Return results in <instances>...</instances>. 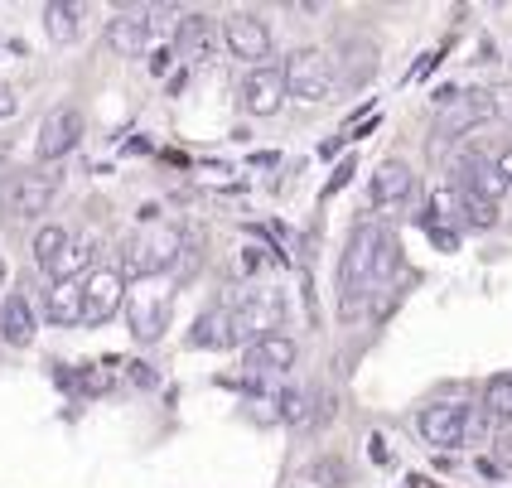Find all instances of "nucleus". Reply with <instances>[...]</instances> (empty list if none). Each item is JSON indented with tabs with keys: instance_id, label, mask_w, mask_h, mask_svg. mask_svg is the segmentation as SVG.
<instances>
[{
	"instance_id": "nucleus-1",
	"label": "nucleus",
	"mask_w": 512,
	"mask_h": 488,
	"mask_svg": "<svg viewBox=\"0 0 512 488\" xmlns=\"http://www.w3.org/2000/svg\"><path fill=\"white\" fill-rule=\"evenodd\" d=\"M377 247H382V228L377 223H358L343 242L339 257V319H358L363 305H368L372 286H377Z\"/></svg>"
},
{
	"instance_id": "nucleus-2",
	"label": "nucleus",
	"mask_w": 512,
	"mask_h": 488,
	"mask_svg": "<svg viewBox=\"0 0 512 488\" xmlns=\"http://www.w3.org/2000/svg\"><path fill=\"white\" fill-rule=\"evenodd\" d=\"M184 252V232L170 228V223H150L141 228L131 242H126V252H121V276H136V281H155V276H165L174 261Z\"/></svg>"
},
{
	"instance_id": "nucleus-3",
	"label": "nucleus",
	"mask_w": 512,
	"mask_h": 488,
	"mask_svg": "<svg viewBox=\"0 0 512 488\" xmlns=\"http://www.w3.org/2000/svg\"><path fill=\"white\" fill-rule=\"evenodd\" d=\"M174 281L170 276H155V281H136V290H126V324H131V339L136 344H160L165 329H170V310H174Z\"/></svg>"
},
{
	"instance_id": "nucleus-4",
	"label": "nucleus",
	"mask_w": 512,
	"mask_h": 488,
	"mask_svg": "<svg viewBox=\"0 0 512 488\" xmlns=\"http://www.w3.org/2000/svg\"><path fill=\"white\" fill-rule=\"evenodd\" d=\"M228 315H232V344L271 339V334L281 329V319H285V295L276 286H256L232 305Z\"/></svg>"
},
{
	"instance_id": "nucleus-5",
	"label": "nucleus",
	"mask_w": 512,
	"mask_h": 488,
	"mask_svg": "<svg viewBox=\"0 0 512 488\" xmlns=\"http://www.w3.org/2000/svg\"><path fill=\"white\" fill-rule=\"evenodd\" d=\"M87 136V116L83 107H73V102H58L49 107V116L39 121V136H34V155H39V165H63Z\"/></svg>"
},
{
	"instance_id": "nucleus-6",
	"label": "nucleus",
	"mask_w": 512,
	"mask_h": 488,
	"mask_svg": "<svg viewBox=\"0 0 512 488\" xmlns=\"http://www.w3.org/2000/svg\"><path fill=\"white\" fill-rule=\"evenodd\" d=\"M58 184H63V174H58L54 165H34V170L15 174V179L0 189V203H5L10 218H39V213H49V203L58 199Z\"/></svg>"
},
{
	"instance_id": "nucleus-7",
	"label": "nucleus",
	"mask_w": 512,
	"mask_h": 488,
	"mask_svg": "<svg viewBox=\"0 0 512 488\" xmlns=\"http://www.w3.org/2000/svg\"><path fill=\"white\" fill-rule=\"evenodd\" d=\"M498 116V97L488 87H474V92H455L440 116H435V141H464L469 131H479Z\"/></svg>"
},
{
	"instance_id": "nucleus-8",
	"label": "nucleus",
	"mask_w": 512,
	"mask_h": 488,
	"mask_svg": "<svg viewBox=\"0 0 512 488\" xmlns=\"http://www.w3.org/2000/svg\"><path fill=\"white\" fill-rule=\"evenodd\" d=\"M281 73L285 92L300 102H329V92H334V63L324 49H290Z\"/></svg>"
},
{
	"instance_id": "nucleus-9",
	"label": "nucleus",
	"mask_w": 512,
	"mask_h": 488,
	"mask_svg": "<svg viewBox=\"0 0 512 488\" xmlns=\"http://www.w3.org/2000/svg\"><path fill=\"white\" fill-rule=\"evenodd\" d=\"M126 310V276L121 266H97L92 276H83V324L102 329L112 315Z\"/></svg>"
},
{
	"instance_id": "nucleus-10",
	"label": "nucleus",
	"mask_w": 512,
	"mask_h": 488,
	"mask_svg": "<svg viewBox=\"0 0 512 488\" xmlns=\"http://www.w3.org/2000/svg\"><path fill=\"white\" fill-rule=\"evenodd\" d=\"M223 44H228L232 58H242V63L261 68V58L271 54V29H266V20H261V15H252V10H237V15H228V20H223Z\"/></svg>"
},
{
	"instance_id": "nucleus-11",
	"label": "nucleus",
	"mask_w": 512,
	"mask_h": 488,
	"mask_svg": "<svg viewBox=\"0 0 512 488\" xmlns=\"http://www.w3.org/2000/svg\"><path fill=\"white\" fill-rule=\"evenodd\" d=\"M285 73L281 68H271V63H261V68H252L247 78H242V87H237V102H242V112L247 116H276L285 107Z\"/></svg>"
},
{
	"instance_id": "nucleus-12",
	"label": "nucleus",
	"mask_w": 512,
	"mask_h": 488,
	"mask_svg": "<svg viewBox=\"0 0 512 488\" xmlns=\"http://www.w3.org/2000/svg\"><path fill=\"white\" fill-rule=\"evenodd\" d=\"M416 426L426 435V445H435V450H455V445L469 440V406L464 402H435L416 416Z\"/></svg>"
},
{
	"instance_id": "nucleus-13",
	"label": "nucleus",
	"mask_w": 512,
	"mask_h": 488,
	"mask_svg": "<svg viewBox=\"0 0 512 488\" xmlns=\"http://www.w3.org/2000/svg\"><path fill=\"white\" fill-rule=\"evenodd\" d=\"M295 358H300V348H295V339L290 334H271V339H256V344H247V353H242V368H247V377H281L295 368Z\"/></svg>"
},
{
	"instance_id": "nucleus-14",
	"label": "nucleus",
	"mask_w": 512,
	"mask_h": 488,
	"mask_svg": "<svg viewBox=\"0 0 512 488\" xmlns=\"http://www.w3.org/2000/svg\"><path fill=\"white\" fill-rule=\"evenodd\" d=\"M102 39H107V49L121 58H141L145 44H150V10H121L107 20L102 29Z\"/></svg>"
},
{
	"instance_id": "nucleus-15",
	"label": "nucleus",
	"mask_w": 512,
	"mask_h": 488,
	"mask_svg": "<svg viewBox=\"0 0 512 488\" xmlns=\"http://www.w3.org/2000/svg\"><path fill=\"white\" fill-rule=\"evenodd\" d=\"M411 189H416V174L406 160H382L377 170H372V184H368V203L372 208H397V203L411 199Z\"/></svg>"
},
{
	"instance_id": "nucleus-16",
	"label": "nucleus",
	"mask_w": 512,
	"mask_h": 488,
	"mask_svg": "<svg viewBox=\"0 0 512 488\" xmlns=\"http://www.w3.org/2000/svg\"><path fill=\"white\" fill-rule=\"evenodd\" d=\"M34 334H39V315H34V305H29V295H5L0 300V339L15 348H29L34 344Z\"/></svg>"
},
{
	"instance_id": "nucleus-17",
	"label": "nucleus",
	"mask_w": 512,
	"mask_h": 488,
	"mask_svg": "<svg viewBox=\"0 0 512 488\" xmlns=\"http://www.w3.org/2000/svg\"><path fill=\"white\" fill-rule=\"evenodd\" d=\"M44 315H49L54 329L83 324V281H54L44 290Z\"/></svg>"
},
{
	"instance_id": "nucleus-18",
	"label": "nucleus",
	"mask_w": 512,
	"mask_h": 488,
	"mask_svg": "<svg viewBox=\"0 0 512 488\" xmlns=\"http://www.w3.org/2000/svg\"><path fill=\"white\" fill-rule=\"evenodd\" d=\"M343 58H334V87H363L377 73V49L372 44H363V39H348L339 49Z\"/></svg>"
},
{
	"instance_id": "nucleus-19",
	"label": "nucleus",
	"mask_w": 512,
	"mask_h": 488,
	"mask_svg": "<svg viewBox=\"0 0 512 488\" xmlns=\"http://www.w3.org/2000/svg\"><path fill=\"white\" fill-rule=\"evenodd\" d=\"M97 252H102V237L87 228V232H73V242H68V252L58 257V266H54V281H78V276H92L97 266Z\"/></svg>"
},
{
	"instance_id": "nucleus-20",
	"label": "nucleus",
	"mask_w": 512,
	"mask_h": 488,
	"mask_svg": "<svg viewBox=\"0 0 512 488\" xmlns=\"http://www.w3.org/2000/svg\"><path fill=\"white\" fill-rule=\"evenodd\" d=\"M484 421L498 431L512 426V373H493L484 382Z\"/></svg>"
},
{
	"instance_id": "nucleus-21",
	"label": "nucleus",
	"mask_w": 512,
	"mask_h": 488,
	"mask_svg": "<svg viewBox=\"0 0 512 488\" xmlns=\"http://www.w3.org/2000/svg\"><path fill=\"white\" fill-rule=\"evenodd\" d=\"M44 34L54 44H73L83 34V5H63V0H49L44 5Z\"/></svg>"
},
{
	"instance_id": "nucleus-22",
	"label": "nucleus",
	"mask_w": 512,
	"mask_h": 488,
	"mask_svg": "<svg viewBox=\"0 0 512 488\" xmlns=\"http://www.w3.org/2000/svg\"><path fill=\"white\" fill-rule=\"evenodd\" d=\"M194 348H232V315L228 310H203L194 334H189Z\"/></svg>"
},
{
	"instance_id": "nucleus-23",
	"label": "nucleus",
	"mask_w": 512,
	"mask_h": 488,
	"mask_svg": "<svg viewBox=\"0 0 512 488\" xmlns=\"http://www.w3.org/2000/svg\"><path fill=\"white\" fill-rule=\"evenodd\" d=\"M68 242H73V232L58 228V223H44V228L34 232V261L44 266V271H54L58 257L68 252Z\"/></svg>"
},
{
	"instance_id": "nucleus-24",
	"label": "nucleus",
	"mask_w": 512,
	"mask_h": 488,
	"mask_svg": "<svg viewBox=\"0 0 512 488\" xmlns=\"http://www.w3.org/2000/svg\"><path fill=\"white\" fill-rule=\"evenodd\" d=\"M305 484H314V488H348L353 484V469H348V460H339V455H324V460H314L310 469H305Z\"/></svg>"
},
{
	"instance_id": "nucleus-25",
	"label": "nucleus",
	"mask_w": 512,
	"mask_h": 488,
	"mask_svg": "<svg viewBox=\"0 0 512 488\" xmlns=\"http://www.w3.org/2000/svg\"><path fill=\"white\" fill-rule=\"evenodd\" d=\"M208 34H213V29H208L203 15H184V25H179V49H184V54H203V49H208Z\"/></svg>"
},
{
	"instance_id": "nucleus-26",
	"label": "nucleus",
	"mask_w": 512,
	"mask_h": 488,
	"mask_svg": "<svg viewBox=\"0 0 512 488\" xmlns=\"http://www.w3.org/2000/svg\"><path fill=\"white\" fill-rule=\"evenodd\" d=\"M15 112H20V97H15V87L0 83V121H10Z\"/></svg>"
},
{
	"instance_id": "nucleus-27",
	"label": "nucleus",
	"mask_w": 512,
	"mask_h": 488,
	"mask_svg": "<svg viewBox=\"0 0 512 488\" xmlns=\"http://www.w3.org/2000/svg\"><path fill=\"white\" fill-rule=\"evenodd\" d=\"M493 170H498V179H503V189H512V145H508V150H498Z\"/></svg>"
},
{
	"instance_id": "nucleus-28",
	"label": "nucleus",
	"mask_w": 512,
	"mask_h": 488,
	"mask_svg": "<svg viewBox=\"0 0 512 488\" xmlns=\"http://www.w3.org/2000/svg\"><path fill=\"white\" fill-rule=\"evenodd\" d=\"M498 460L503 464H512V426L503 431V440H498Z\"/></svg>"
},
{
	"instance_id": "nucleus-29",
	"label": "nucleus",
	"mask_w": 512,
	"mask_h": 488,
	"mask_svg": "<svg viewBox=\"0 0 512 488\" xmlns=\"http://www.w3.org/2000/svg\"><path fill=\"white\" fill-rule=\"evenodd\" d=\"M0 286H5V261H0Z\"/></svg>"
}]
</instances>
